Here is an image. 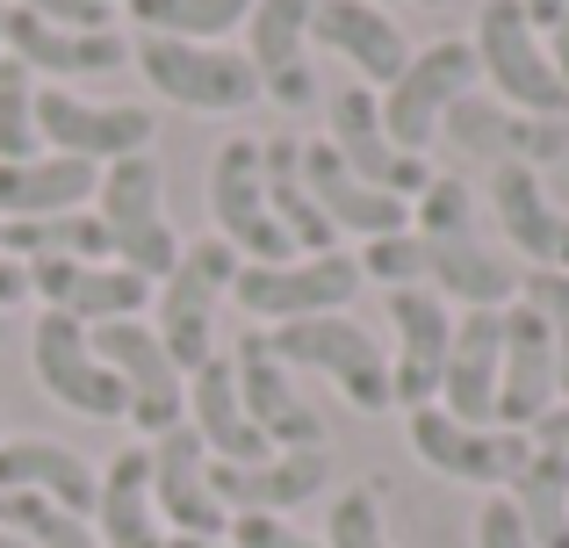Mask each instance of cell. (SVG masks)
<instances>
[{"label": "cell", "instance_id": "obj_34", "mask_svg": "<svg viewBox=\"0 0 569 548\" xmlns=\"http://www.w3.org/2000/svg\"><path fill=\"white\" fill-rule=\"evenodd\" d=\"M512 512L527 520V535L541 548H569V462L562 455H541L533 448V462L512 477Z\"/></svg>", "mask_w": 569, "mask_h": 548}, {"label": "cell", "instance_id": "obj_30", "mask_svg": "<svg viewBox=\"0 0 569 548\" xmlns=\"http://www.w3.org/2000/svg\"><path fill=\"white\" fill-rule=\"evenodd\" d=\"M426 289L455 310H512L519 303V268L490 239H426Z\"/></svg>", "mask_w": 569, "mask_h": 548}, {"label": "cell", "instance_id": "obj_44", "mask_svg": "<svg viewBox=\"0 0 569 548\" xmlns=\"http://www.w3.org/2000/svg\"><path fill=\"white\" fill-rule=\"evenodd\" d=\"M541 43H548V66H556V80H562V94H569V8L541 29Z\"/></svg>", "mask_w": 569, "mask_h": 548}, {"label": "cell", "instance_id": "obj_36", "mask_svg": "<svg viewBox=\"0 0 569 548\" xmlns=\"http://www.w3.org/2000/svg\"><path fill=\"white\" fill-rule=\"evenodd\" d=\"M411 231H418V239H469V231H476V196H469V181H455V173H432L426 196L411 202Z\"/></svg>", "mask_w": 569, "mask_h": 548}, {"label": "cell", "instance_id": "obj_17", "mask_svg": "<svg viewBox=\"0 0 569 548\" xmlns=\"http://www.w3.org/2000/svg\"><path fill=\"white\" fill-rule=\"evenodd\" d=\"M0 43H8V58L29 66L43 87H72V80L130 66V43L116 37V29H58V22H37L29 8L0 14Z\"/></svg>", "mask_w": 569, "mask_h": 548}, {"label": "cell", "instance_id": "obj_7", "mask_svg": "<svg viewBox=\"0 0 569 548\" xmlns=\"http://www.w3.org/2000/svg\"><path fill=\"white\" fill-rule=\"evenodd\" d=\"M87 339H94V353L109 361V376L123 382V419L138 426L144 440L173 434V426H188V368L173 361L167 347H159L152 318H116V325H87Z\"/></svg>", "mask_w": 569, "mask_h": 548}, {"label": "cell", "instance_id": "obj_51", "mask_svg": "<svg viewBox=\"0 0 569 548\" xmlns=\"http://www.w3.org/2000/svg\"><path fill=\"white\" fill-rule=\"evenodd\" d=\"M0 14H8V8H0ZM0 58H8V43H0Z\"/></svg>", "mask_w": 569, "mask_h": 548}, {"label": "cell", "instance_id": "obj_46", "mask_svg": "<svg viewBox=\"0 0 569 548\" xmlns=\"http://www.w3.org/2000/svg\"><path fill=\"white\" fill-rule=\"evenodd\" d=\"M519 8H527V22H533V29H548V22H556V14L569 8V0H519Z\"/></svg>", "mask_w": 569, "mask_h": 548}, {"label": "cell", "instance_id": "obj_33", "mask_svg": "<svg viewBox=\"0 0 569 548\" xmlns=\"http://www.w3.org/2000/svg\"><path fill=\"white\" fill-rule=\"evenodd\" d=\"M138 37H181V43H231L246 29L252 0H123Z\"/></svg>", "mask_w": 569, "mask_h": 548}, {"label": "cell", "instance_id": "obj_29", "mask_svg": "<svg viewBox=\"0 0 569 548\" xmlns=\"http://www.w3.org/2000/svg\"><path fill=\"white\" fill-rule=\"evenodd\" d=\"M188 434L209 448V462H267V434L246 419V397H238L231 353L188 368Z\"/></svg>", "mask_w": 569, "mask_h": 548}, {"label": "cell", "instance_id": "obj_19", "mask_svg": "<svg viewBox=\"0 0 569 548\" xmlns=\"http://www.w3.org/2000/svg\"><path fill=\"white\" fill-rule=\"evenodd\" d=\"M231 376H238V397H246V419L267 434L274 455H296V448H325V419L296 397L281 353L267 347V332H246L231 347Z\"/></svg>", "mask_w": 569, "mask_h": 548}, {"label": "cell", "instance_id": "obj_45", "mask_svg": "<svg viewBox=\"0 0 569 548\" xmlns=\"http://www.w3.org/2000/svg\"><path fill=\"white\" fill-rule=\"evenodd\" d=\"M22 296H29V268H22V260H8V253H0V310H14Z\"/></svg>", "mask_w": 569, "mask_h": 548}, {"label": "cell", "instance_id": "obj_24", "mask_svg": "<svg viewBox=\"0 0 569 548\" xmlns=\"http://www.w3.org/2000/svg\"><path fill=\"white\" fill-rule=\"evenodd\" d=\"M490 210H498L505 246L527 268L569 275V210L548 196V181L533 167H490Z\"/></svg>", "mask_w": 569, "mask_h": 548}, {"label": "cell", "instance_id": "obj_8", "mask_svg": "<svg viewBox=\"0 0 569 548\" xmlns=\"http://www.w3.org/2000/svg\"><path fill=\"white\" fill-rule=\"evenodd\" d=\"M231 275H238V253L223 239H188L181 268L159 281L152 332H159V347H167L181 368L217 361V310H223V296H231Z\"/></svg>", "mask_w": 569, "mask_h": 548}, {"label": "cell", "instance_id": "obj_40", "mask_svg": "<svg viewBox=\"0 0 569 548\" xmlns=\"http://www.w3.org/2000/svg\"><path fill=\"white\" fill-rule=\"evenodd\" d=\"M223 541L231 548H325L318 535H303L296 520H274V512H238Z\"/></svg>", "mask_w": 569, "mask_h": 548}, {"label": "cell", "instance_id": "obj_50", "mask_svg": "<svg viewBox=\"0 0 569 548\" xmlns=\"http://www.w3.org/2000/svg\"><path fill=\"white\" fill-rule=\"evenodd\" d=\"M376 8H403V0H376Z\"/></svg>", "mask_w": 569, "mask_h": 548}, {"label": "cell", "instance_id": "obj_27", "mask_svg": "<svg viewBox=\"0 0 569 548\" xmlns=\"http://www.w3.org/2000/svg\"><path fill=\"white\" fill-rule=\"evenodd\" d=\"M0 491L51 498L58 512H80V520H94L101 469L87 462L80 448H66V440H43V434H8V440H0Z\"/></svg>", "mask_w": 569, "mask_h": 548}, {"label": "cell", "instance_id": "obj_35", "mask_svg": "<svg viewBox=\"0 0 569 548\" xmlns=\"http://www.w3.org/2000/svg\"><path fill=\"white\" fill-rule=\"evenodd\" d=\"M37 72L0 58V159H37L43 138H37Z\"/></svg>", "mask_w": 569, "mask_h": 548}, {"label": "cell", "instance_id": "obj_11", "mask_svg": "<svg viewBox=\"0 0 569 548\" xmlns=\"http://www.w3.org/2000/svg\"><path fill=\"white\" fill-rule=\"evenodd\" d=\"M411 448L426 469H440L447 484H476V491H512V477L533 462L527 434H505V426H461L440 405L411 411Z\"/></svg>", "mask_w": 569, "mask_h": 548}, {"label": "cell", "instance_id": "obj_25", "mask_svg": "<svg viewBox=\"0 0 569 548\" xmlns=\"http://www.w3.org/2000/svg\"><path fill=\"white\" fill-rule=\"evenodd\" d=\"M303 181H310V196H318L325 225H332L339 239H361L368 246V239H389V231H411V202L389 196V188L353 181L347 159H339L325 138L303 145Z\"/></svg>", "mask_w": 569, "mask_h": 548}, {"label": "cell", "instance_id": "obj_10", "mask_svg": "<svg viewBox=\"0 0 569 548\" xmlns=\"http://www.w3.org/2000/svg\"><path fill=\"white\" fill-rule=\"evenodd\" d=\"M37 138H43V152L87 159V167H116V159L152 152L159 116L144 101H87L72 87H37Z\"/></svg>", "mask_w": 569, "mask_h": 548}, {"label": "cell", "instance_id": "obj_15", "mask_svg": "<svg viewBox=\"0 0 569 548\" xmlns=\"http://www.w3.org/2000/svg\"><path fill=\"white\" fill-rule=\"evenodd\" d=\"M325 145L347 159L353 181L389 188V196H403V202H418V196H426V181H432L426 159H403L397 145H389V130H382V94H376V87H361V80L332 94V130H325Z\"/></svg>", "mask_w": 569, "mask_h": 548}, {"label": "cell", "instance_id": "obj_18", "mask_svg": "<svg viewBox=\"0 0 569 548\" xmlns=\"http://www.w3.org/2000/svg\"><path fill=\"white\" fill-rule=\"evenodd\" d=\"M152 448V498H159V520H167V535H194V541H223L231 535V512H223L217 484H209V448L188 434V426H173V434L144 440Z\"/></svg>", "mask_w": 569, "mask_h": 548}, {"label": "cell", "instance_id": "obj_14", "mask_svg": "<svg viewBox=\"0 0 569 548\" xmlns=\"http://www.w3.org/2000/svg\"><path fill=\"white\" fill-rule=\"evenodd\" d=\"M389 303V332H397V353H389V405L418 411L440 405V376H447V347H455V303H440L432 289H397Z\"/></svg>", "mask_w": 569, "mask_h": 548}, {"label": "cell", "instance_id": "obj_28", "mask_svg": "<svg viewBox=\"0 0 569 548\" xmlns=\"http://www.w3.org/2000/svg\"><path fill=\"white\" fill-rule=\"evenodd\" d=\"M94 188H101V167L66 152L0 159V225H43V217L94 210Z\"/></svg>", "mask_w": 569, "mask_h": 548}, {"label": "cell", "instance_id": "obj_1", "mask_svg": "<svg viewBox=\"0 0 569 548\" xmlns=\"http://www.w3.org/2000/svg\"><path fill=\"white\" fill-rule=\"evenodd\" d=\"M94 217H101V231H109V260H116V268L144 275L152 289H159V281H167L173 268H181L188 239L167 225V173H159V159H152V152L101 167Z\"/></svg>", "mask_w": 569, "mask_h": 548}, {"label": "cell", "instance_id": "obj_38", "mask_svg": "<svg viewBox=\"0 0 569 548\" xmlns=\"http://www.w3.org/2000/svg\"><path fill=\"white\" fill-rule=\"evenodd\" d=\"M353 260H361V281H382L389 296H397V289H426V239H418V231L368 239Z\"/></svg>", "mask_w": 569, "mask_h": 548}, {"label": "cell", "instance_id": "obj_49", "mask_svg": "<svg viewBox=\"0 0 569 548\" xmlns=\"http://www.w3.org/2000/svg\"><path fill=\"white\" fill-rule=\"evenodd\" d=\"M0 339H8V310H0Z\"/></svg>", "mask_w": 569, "mask_h": 548}, {"label": "cell", "instance_id": "obj_21", "mask_svg": "<svg viewBox=\"0 0 569 548\" xmlns=\"http://www.w3.org/2000/svg\"><path fill=\"white\" fill-rule=\"evenodd\" d=\"M209 484H217L231 520L238 512H274V520H289L296 506L332 491V448H296V455H267V462H217Z\"/></svg>", "mask_w": 569, "mask_h": 548}, {"label": "cell", "instance_id": "obj_39", "mask_svg": "<svg viewBox=\"0 0 569 548\" xmlns=\"http://www.w3.org/2000/svg\"><path fill=\"white\" fill-rule=\"evenodd\" d=\"M519 303L541 310L548 339H556V382H562V397H569V275H556V268H527V275H519Z\"/></svg>", "mask_w": 569, "mask_h": 548}, {"label": "cell", "instance_id": "obj_6", "mask_svg": "<svg viewBox=\"0 0 569 548\" xmlns=\"http://www.w3.org/2000/svg\"><path fill=\"white\" fill-rule=\"evenodd\" d=\"M476 87H483V72H476V43L469 37H440V43H426V51H411V66L382 87L389 145H397L403 159H426V145L440 138L447 109H455L461 94H476Z\"/></svg>", "mask_w": 569, "mask_h": 548}, {"label": "cell", "instance_id": "obj_37", "mask_svg": "<svg viewBox=\"0 0 569 548\" xmlns=\"http://www.w3.org/2000/svg\"><path fill=\"white\" fill-rule=\"evenodd\" d=\"M325 548H397L382 527V491L376 484H353L332 498V520H325Z\"/></svg>", "mask_w": 569, "mask_h": 548}, {"label": "cell", "instance_id": "obj_22", "mask_svg": "<svg viewBox=\"0 0 569 548\" xmlns=\"http://www.w3.org/2000/svg\"><path fill=\"white\" fill-rule=\"evenodd\" d=\"M556 397H562L556 339H548V325H541L533 303H512V310H505V368H498V411H490V426H505V434H533V419H541Z\"/></svg>", "mask_w": 569, "mask_h": 548}, {"label": "cell", "instance_id": "obj_48", "mask_svg": "<svg viewBox=\"0 0 569 548\" xmlns=\"http://www.w3.org/2000/svg\"><path fill=\"white\" fill-rule=\"evenodd\" d=\"M411 8H447V0H411Z\"/></svg>", "mask_w": 569, "mask_h": 548}, {"label": "cell", "instance_id": "obj_20", "mask_svg": "<svg viewBox=\"0 0 569 548\" xmlns=\"http://www.w3.org/2000/svg\"><path fill=\"white\" fill-rule=\"evenodd\" d=\"M310 8H318V0H252V14H246V58H252V72H260V94H274L281 109H310V101H318Z\"/></svg>", "mask_w": 569, "mask_h": 548}, {"label": "cell", "instance_id": "obj_52", "mask_svg": "<svg viewBox=\"0 0 569 548\" xmlns=\"http://www.w3.org/2000/svg\"><path fill=\"white\" fill-rule=\"evenodd\" d=\"M0 440H8V434H0Z\"/></svg>", "mask_w": 569, "mask_h": 548}, {"label": "cell", "instance_id": "obj_9", "mask_svg": "<svg viewBox=\"0 0 569 548\" xmlns=\"http://www.w3.org/2000/svg\"><path fill=\"white\" fill-rule=\"evenodd\" d=\"M209 225H217V239L231 246L238 260H252V268H281V260H296V246L281 239L274 210H267V173H260V138H223L217 152H209Z\"/></svg>", "mask_w": 569, "mask_h": 548}, {"label": "cell", "instance_id": "obj_43", "mask_svg": "<svg viewBox=\"0 0 569 548\" xmlns=\"http://www.w3.org/2000/svg\"><path fill=\"white\" fill-rule=\"evenodd\" d=\"M527 440H533L541 455H562V462H569V397H556V405L533 419V434H527Z\"/></svg>", "mask_w": 569, "mask_h": 548}, {"label": "cell", "instance_id": "obj_16", "mask_svg": "<svg viewBox=\"0 0 569 548\" xmlns=\"http://www.w3.org/2000/svg\"><path fill=\"white\" fill-rule=\"evenodd\" d=\"M29 296L43 310H66L80 325H116V318H144L152 310V281L116 268V260H22Z\"/></svg>", "mask_w": 569, "mask_h": 548}, {"label": "cell", "instance_id": "obj_23", "mask_svg": "<svg viewBox=\"0 0 569 548\" xmlns=\"http://www.w3.org/2000/svg\"><path fill=\"white\" fill-rule=\"evenodd\" d=\"M310 43H325L339 66H353L361 87H376V94L411 66V43H403L397 14L376 8V0H318L310 8Z\"/></svg>", "mask_w": 569, "mask_h": 548}, {"label": "cell", "instance_id": "obj_2", "mask_svg": "<svg viewBox=\"0 0 569 548\" xmlns=\"http://www.w3.org/2000/svg\"><path fill=\"white\" fill-rule=\"evenodd\" d=\"M267 347L281 353V368H303V376H325L353 411H389V353L382 339L368 332L353 310L339 318H303V325H274Z\"/></svg>", "mask_w": 569, "mask_h": 548}, {"label": "cell", "instance_id": "obj_47", "mask_svg": "<svg viewBox=\"0 0 569 548\" xmlns=\"http://www.w3.org/2000/svg\"><path fill=\"white\" fill-rule=\"evenodd\" d=\"M0 548H29L22 535H14V527H0Z\"/></svg>", "mask_w": 569, "mask_h": 548}, {"label": "cell", "instance_id": "obj_42", "mask_svg": "<svg viewBox=\"0 0 569 548\" xmlns=\"http://www.w3.org/2000/svg\"><path fill=\"white\" fill-rule=\"evenodd\" d=\"M8 8H29L37 22H58V29H109L116 0H8Z\"/></svg>", "mask_w": 569, "mask_h": 548}, {"label": "cell", "instance_id": "obj_4", "mask_svg": "<svg viewBox=\"0 0 569 548\" xmlns=\"http://www.w3.org/2000/svg\"><path fill=\"white\" fill-rule=\"evenodd\" d=\"M469 43H476V72H483V87L505 101V109H527V116H548V123H569V94H562L556 66H548L541 29L527 22V8H519V0H483Z\"/></svg>", "mask_w": 569, "mask_h": 548}, {"label": "cell", "instance_id": "obj_26", "mask_svg": "<svg viewBox=\"0 0 569 548\" xmlns=\"http://www.w3.org/2000/svg\"><path fill=\"white\" fill-rule=\"evenodd\" d=\"M505 368V310H455V347L440 376V411L461 426H490Z\"/></svg>", "mask_w": 569, "mask_h": 548}, {"label": "cell", "instance_id": "obj_41", "mask_svg": "<svg viewBox=\"0 0 569 548\" xmlns=\"http://www.w3.org/2000/svg\"><path fill=\"white\" fill-rule=\"evenodd\" d=\"M476 548H541V541L527 535V520L512 512V498L490 491V498H483V512H476Z\"/></svg>", "mask_w": 569, "mask_h": 548}, {"label": "cell", "instance_id": "obj_5", "mask_svg": "<svg viewBox=\"0 0 569 548\" xmlns=\"http://www.w3.org/2000/svg\"><path fill=\"white\" fill-rule=\"evenodd\" d=\"M130 66L159 87V101L173 109H202V116H238L260 101V72L246 51L231 43H181V37H138Z\"/></svg>", "mask_w": 569, "mask_h": 548}, {"label": "cell", "instance_id": "obj_31", "mask_svg": "<svg viewBox=\"0 0 569 548\" xmlns=\"http://www.w3.org/2000/svg\"><path fill=\"white\" fill-rule=\"evenodd\" d=\"M94 535L101 548H167V520H159V498H152V448L144 440L101 469Z\"/></svg>", "mask_w": 569, "mask_h": 548}, {"label": "cell", "instance_id": "obj_3", "mask_svg": "<svg viewBox=\"0 0 569 548\" xmlns=\"http://www.w3.org/2000/svg\"><path fill=\"white\" fill-rule=\"evenodd\" d=\"M361 260L339 246V253H296L281 260V268H252V260H238L231 275V303L246 310L252 325H303V318H339V310L361 296Z\"/></svg>", "mask_w": 569, "mask_h": 548}, {"label": "cell", "instance_id": "obj_32", "mask_svg": "<svg viewBox=\"0 0 569 548\" xmlns=\"http://www.w3.org/2000/svg\"><path fill=\"white\" fill-rule=\"evenodd\" d=\"M260 173H267V210L296 253H339V231L325 225L318 196L303 181V145L296 138H260Z\"/></svg>", "mask_w": 569, "mask_h": 548}, {"label": "cell", "instance_id": "obj_13", "mask_svg": "<svg viewBox=\"0 0 569 548\" xmlns=\"http://www.w3.org/2000/svg\"><path fill=\"white\" fill-rule=\"evenodd\" d=\"M440 138H455L469 159H483V167H533L541 173L548 159L569 152V123H548V116H527V109H505L498 94H461L455 109H447Z\"/></svg>", "mask_w": 569, "mask_h": 548}, {"label": "cell", "instance_id": "obj_12", "mask_svg": "<svg viewBox=\"0 0 569 548\" xmlns=\"http://www.w3.org/2000/svg\"><path fill=\"white\" fill-rule=\"evenodd\" d=\"M29 361H37V382L51 405L80 411V419H123V382L109 376V361L94 353V339H87L80 318H66V310H43L37 332H29Z\"/></svg>", "mask_w": 569, "mask_h": 548}]
</instances>
